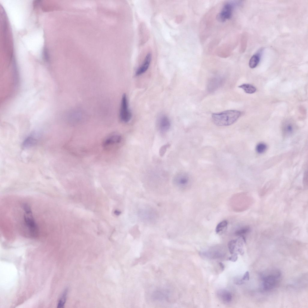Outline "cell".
Wrapping results in <instances>:
<instances>
[{"label": "cell", "mask_w": 308, "mask_h": 308, "mask_svg": "<svg viewBox=\"0 0 308 308\" xmlns=\"http://www.w3.org/2000/svg\"><path fill=\"white\" fill-rule=\"evenodd\" d=\"M68 293L67 289H66L63 293L58 303L57 307L63 308L65 303Z\"/></svg>", "instance_id": "9a60e30c"}, {"label": "cell", "mask_w": 308, "mask_h": 308, "mask_svg": "<svg viewBox=\"0 0 308 308\" xmlns=\"http://www.w3.org/2000/svg\"><path fill=\"white\" fill-rule=\"evenodd\" d=\"M204 256L210 258H220L223 255L222 253L218 251L205 252L202 253Z\"/></svg>", "instance_id": "2e32d148"}, {"label": "cell", "mask_w": 308, "mask_h": 308, "mask_svg": "<svg viewBox=\"0 0 308 308\" xmlns=\"http://www.w3.org/2000/svg\"><path fill=\"white\" fill-rule=\"evenodd\" d=\"M249 279V273L248 271H246L244 274L242 279L244 280L248 281Z\"/></svg>", "instance_id": "cb8c5ba5"}, {"label": "cell", "mask_w": 308, "mask_h": 308, "mask_svg": "<svg viewBox=\"0 0 308 308\" xmlns=\"http://www.w3.org/2000/svg\"><path fill=\"white\" fill-rule=\"evenodd\" d=\"M37 142V140L33 136L27 137L24 141L23 146L24 148H28L35 145Z\"/></svg>", "instance_id": "4fadbf2b"}, {"label": "cell", "mask_w": 308, "mask_h": 308, "mask_svg": "<svg viewBox=\"0 0 308 308\" xmlns=\"http://www.w3.org/2000/svg\"><path fill=\"white\" fill-rule=\"evenodd\" d=\"M237 251L241 255H243L244 253V250L242 248H239Z\"/></svg>", "instance_id": "4316f807"}, {"label": "cell", "mask_w": 308, "mask_h": 308, "mask_svg": "<svg viewBox=\"0 0 308 308\" xmlns=\"http://www.w3.org/2000/svg\"><path fill=\"white\" fill-rule=\"evenodd\" d=\"M43 56L44 58L46 60H48V55L47 53V52L46 49H44L43 51Z\"/></svg>", "instance_id": "484cf974"}, {"label": "cell", "mask_w": 308, "mask_h": 308, "mask_svg": "<svg viewBox=\"0 0 308 308\" xmlns=\"http://www.w3.org/2000/svg\"><path fill=\"white\" fill-rule=\"evenodd\" d=\"M122 137L119 135L114 134L107 138L104 141L103 144L104 146H108L114 144L119 143Z\"/></svg>", "instance_id": "8fae6325"}, {"label": "cell", "mask_w": 308, "mask_h": 308, "mask_svg": "<svg viewBox=\"0 0 308 308\" xmlns=\"http://www.w3.org/2000/svg\"><path fill=\"white\" fill-rule=\"evenodd\" d=\"M263 287L265 290H268L273 288L276 283V277L274 276L269 275L263 279Z\"/></svg>", "instance_id": "ba28073f"}, {"label": "cell", "mask_w": 308, "mask_h": 308, "mask_svg": "<svg viewBox=\"0 0 308 308\" xmlns=\"http://www.w3.org/2000/svg\"><path fill=\"white\" fill-rule=\"evenodd\" d=\"M191 178L189 175L186 173H180L176 176L174 179L175 184L179 188L184 189L189 184Z\"/></svg>", "instance_id": "5b68a950"}, {"label": "cell", "mask_w": 308, "mask_h": 308, "mask_svg": "<svg viewBox=\"0 0 308 308\" xmlns=\"http://www.w3.org/2000/svg\"><path fill=\"white\" fill-rule=\"evenodd\" d=\"M249 230V229L247 227H243L236 231L235 234L237 236H242V235L247 233L248 232Z\"/></svg>", "instance_id": "44dd1931"}, {"label": "cell", "mask_w": 308, "mask_h": 308, "mask_svg": "<svg viewBox=\"0 0 308 308\" xmlns=\"http://www.w3.org/2000/svg\"><path fill=\"white\" fill-rule=\"evenodd\" d=\"M158 124L159 129L162 132L167 131L170 128L171 122L169 118L163 115L160 116L158 119Z\"/></svg>", "instance_id": "8992f818"}, {"label": "cell", "mask_w": 308, "mask_h": 308, "mask_svg": "<svg viewBox=\"0 0 308 308\" xmlns=\"http://www.w3.org/2000/svg\"><path fill=\"white\" fill-rule=\"evenodd\" d=\"M227 221L226 220H224L220 222L216 227L215 229L216 233H219L222 232L227 227Z\"/></svg>", "instance_id": "e0dca14e"}, {"label": "cell", "mask_w": 308, "mask_h": 308, "mask_svg": "<svg viewBox=\"0 0 308 308\" xmlns=\"http://www.w3.org/2000/svg\"><path fill=\"white\" fill-rule=\"evenodd\" d=\"M22 208L24 211L23 223L25 230V235L28 238H35L38 235L39 229L33 217L31 208L26 203L23 204Z\"/></svg>", "instance_id": "6da1fadb"}, {"label": "cell", "mask_w": 308, "mask_h": 308, "mask_svg": "<svg viewBox=\"0 0 308 308\" xmlns=\"http://www.w3.org/2000/svg\"><path fill=\"white\" fill-rule=\"evenodd\" d=\"M151 59V54L149 53L146 55L142 64L137 70L135 73L136 76L140 75L146 71L150 65Z\"/></svg>", "instance_id": "52a82bcc"}, {"label": "cell", "mask_w": 308, "mask_h": 308, "mask_svg": "<svg viewBox=\"0 0 308 308\" xmlns=\"http://www.w3.org/2000/svg\"><path fill=\"white\" fill-rule=\"evenodd\" d=\"M241 112L235 110H229L214 113L212 119L214 123L218 126L230 125L235 123L240 117Z\"/></svg>", "instance_id": "7a4b0ae2"}, {"label": "cell", "mask_w": 308, "mask_h": 308, "mask_svg": "<svg viewBox=\"0 0 308 308\" xmlns=\"http://www.w3.org/2000/svg\"><path fill=\"white\" fill-rule=\"evenodd\" d=\"M233 7L229 3L226 4L217 16V19L219 22H223L230 19L232 16Z\"/></svg>", "instance_id": "277c9868"}, {"label": "cell", "mask_w": 308, "mask_h": 308, "mask_svg": "<svg viewBox=\"0 0 308 308\" xmlns=\"http://www.w3.org/2000/svg\"><path fill=\"white\" fill-rule=\"evenodd\" d=\"M261 52L259 51L251 57L249 63V66L251 68H255L258 65L260 60Z\"/></svg>", "instance_id": "7c38bea8"}, {"label": "cell", "mask_w": 308, "mask_h": 308, "mask_svg": "<svg viewBox=\"0 0 308 308\" xmlns=\"http://www.w3.org/2000/svg\"><path fill=\"white\" fill-rule=\"evenodd\" d=\"M132 113L129 108L128 100L125 94L122 97L120 111V118L123 122L127 123L132 118Z\"/></svg>", "instance_id": "3957f363"}, {"label": "cell", "mask_w": 308, "mask_h": 308, "mask_svg": "<svg viewBox=\"0 0 308 308\" xmlns=\"http://www.w3.org/2000/svg\"><path fill=\"white\" fill-rule=\"evenodd\" d=\"M169 145V144L165 145L161 147L160 151V154L161 156H162L164 154Z\"/></svg>", "instance_id": "7402d4cb"}, {"label": "cell", "mask_w": 308, "mask_h": 308, "mask_svg": "<svg viewBox=\"0 0 308 308\" xmlns=\"http://www.w3.org/2000/svg\"><path fill=\"white\" fill-rule=\"evenodd\" d=\"M168 294L167 291L156 290L152 294V297L154 300L157 301L168 300L169 299Z\"/></svg>", "instance_id": "9c48e42d"}, {"label": "cell", "mask_w": 308, "mask_h": 308, "mask_svg": "<svg viewBox=\"0 0 308 308\" xmlns=\"http://www.w3.org/2000/svg\"><path fill=\"white\" fill-rule=\"evenodd\" d=\"M238 87L243 89L246 93L252 94L256 91V88L253 85L248 84H244L239 85Z\"/></svg>", "instance_id": "5bb4252c"}, {"label": "cell", "mask_w": 308, "mask_h": 308, "mask_svg": "<svg viewBox=\"0 0 308 308\" xmlns=\"http://www.w3.org/2000/svg\"><path fill=\"white\" fill-rule=\"evenodd\" d=\"M219 265L221 267L222 270L223 271L224 270L225 268L224 265L221 262H219Z\"/></svg>", "instance_id": "83f0119b"}, {"label": "cell", "mask_w": 308, "mask_h": 308, "mask_svg": "<svg viewBox=\"0 0 308 308\" xmlns=\"http://www.w3.org/2000/svg\"><path fill=\"white\" fill-rule=\"evenodd\" d=\"M234 283L237 285L242 284L243 283V281L242 280L238 279H236L234 281Z\"/></svg>", "instance_id": "d4e9b609"}, {"label": "cell", "mask_w": 308, "mask_h": 308, "mask_svg": "<svg viewBox=\"0 0 308 308\" xmlns=\"http://www.w3.org/2000/svg\"><path fill=\"white\" fill-rule=\"evenodd\" d=\"M237 239H233L230 241L228 244V247L230 254L234 253V249L236 245Z\"/></svg>", "instance_id": "d6986e66"}, {"label": "cell", "mask_w": 308, "mask_h": 308, "mask_svg": "<svg viewBox=\"0 0 308 308\" xmlns=\"http://www.w3.org/2000/svg\"><path fill=\"white\" fill-rule=\"evenodd\" d=\"M295 128L294 124L291 122H286L283 126V134L285 137H288L293 135L295 131Z\"/></svg>", "instance_id": "30bf717a"}, {"label": "cell", "mask_w": 308, "mask_h": 308, "mask_svg": "<svg viewBox=\"0 0 308 308\" xmlns=\"http://www.w3.org/2000/svg\"><path fill=\"white\" fill-rule=\"evenodd\" d=\"M267 148V146L265 143H260L257 145L256 147V150L257 153L262 154L266 150Z\"/></svg>", "instance_id": "ac0fdd59"}, {"label": "cell", "mask_w": 308, "mask_h": 308, "mask_svg": "<svg viewBox=\"0 0 308 308\" xmlns=\"http://www.w3.org/2000/svg\"><path fill=\"white\" fill-rule=\"evenodd\" d=\"M221 297L224 301L229 302L232 299V296L231 293L226 291H223L221 294Z\"/></svg>", "instance_id": "ffe728a7"}, {"label": "cell", "mask_w": 308, "mask_h": 308, "mask_svg": "<svg viewBox=\"0 0 308 308\" xmlns=\"http://www.w3.org/2000/svg\"><path fill=\"white\" fill-rule=\"evenodd\" d=\"M238 258V254L237 253H235L229 257V260L232 262H235L237 260Z\"/></svg>", "instance_id": "603a6c76"}]
</instances>
